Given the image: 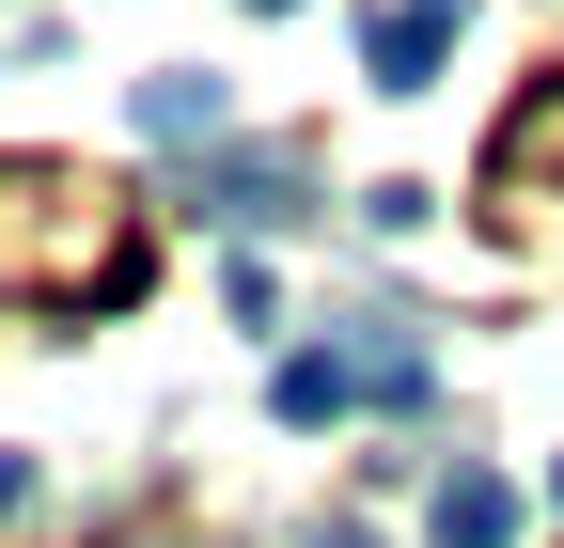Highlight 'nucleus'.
Here are the masks:
<instances>
[{
	"label": "nucleus",
	"mask_w": 564,
	"mask_h": 548,
	"mask_svg": "<svg viewBox=\"0 0 564 548\" xmlns=\"http://www.w3.org/2000/svg\"><path fill=\"white\" fill-rule=\"evenodd\" d=\"M455 32H470V0H377V32H361V79L377 95H423L455 63Z\"/></svg>",
	"instance_id": "nucleus-1"
},
{
	"label": "nucleus",
	"mask_w": 564,
	"mask_h": 548,
	"mask_svg": "<svg viewBox=\"0 0 564 548\" xmlns=\"http://www.w3.org/2000/svg\"><path fill=\"white\" fill-rule=\"evenodd\" d=\"M251 17H299V0H251Z\"/></svg>",
	"instance_id": "nucleus-7"
},
{
	"label": "nucleus",
	"mask_w": 564,
	"mask_h": 548,
	"mask_svg": "<svg viewBox=\"0 0 564 548\" xmlns=\"http://www.w3.org/2000/svg\"><path fill=\"white\" fill-rule=\"evenodd\" d=\"M549 517H564V470H549Z\"/></svg>",
	"instance_id": "nucleus-8"
},
{
	"label": "nucleus",
	"mask_w": 564,
	"mask_h": 548,
	"mask_svg": "<svg viewBox=\"0 0 564 548\" xmlns=\"http://www.w3.org/2000/svg\"><path fill=\"white\" fill-rule=\"evenodd\" d=\"M141 125H158V142H220V79H188V63L141 79Z\"/></svg>",
	"instance_id": "nucleus-5"
},
{
	"label": "nucleus",
	"mask_w": 564,
	"mask_h": 548,
	"mask_svg": "<svg viewBox=\"0 0 564 548\" xmlns=\"http://www.w3.org/2000/svg\"><path fill=\"white\" fill-rule=\"evenodd\" d=\"M267 407H282V424H345V407H377V361L361 346H282Z\"/></svg>",
	"instance_id": "nucleus-2"
},
{
	"label": "nucleus",
	"mask_w": 564,
	"mask_h": 548,
	"mask_svg": "<svg viewBox=\"0 0 564 548\" xmlns=\"http://www.w3.org/2000/svg\"><path fill=\"white\" fill-rule=\"evenodd\" d=\"M314 548H377V533H314Z\"/></svg>",
	"instance_id": "nucleus-6"
},
{
	"label": "nucleus",
	"mask_w": 564,
	"mask_h": 548,
	"mask_svg": "<svg viewBox=\"0 0 564 548\" xmlns=\"http://www.w3.org/2000/svg\"><path fill=\"white\" fill-rule=\"evenodd\" d=\"M440 548H518V486L502 470H440Z\"/></svg>",
	"instance_id": "nucleus-4"
},
{
	"label": "nucleus",
	"mask_w": 564,
	"mask_h": 548,
	"mask_svg": "<svg viewBox=\"0 0 564 548\" xmlns=\"http://www.w3.org/2000/svg\"><path fill=\"white\" fill-rule=\"evenodd\" d=\"M188 204H204V220H236V235H282V220H299V173H282V157H220Z\"/></svg>",
	"instance_id": "nucleus-3"
}]
</instances>
